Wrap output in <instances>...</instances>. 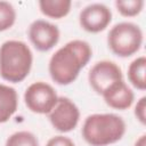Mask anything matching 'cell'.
Listing matches in <instances>:
<instances>
[{
	"label": "cell",
	"mask_w": 146,
	"mask_h": 146,
	"mask_svg": "<svg viewBox=\"0 0 146 146\" xmlns=\"http://www.w3.org/2000/svg\"><path fill=\"white\" fill-rule=\"evenodd\" d=\"M92 56L90 44L84 40H71L51 56L48 65L54 82L60 86L71 84Z\"/></svg>",
	"instance_id": "cell-1"
},
{
	"label": "cell",
	"mask_w": 146,
	"mask_h": 146,
	"mask_svg": "<svg viewBox=\"0 0 146 146\" xmlns=\"http://www.w3.org/2000/svg\"><path fill=\"white\" fill-rule=\"evenodd\" d=\"M82 137L90 146H107L119 141L125 133L124 120L113 113H96L86 117Z\"/></svg>",
	"instance_id": "cell-2"
},
{
	"label": "cell",
	"mask_w": 146,
	"mask_h": 146,
	"mask_svg": "<svg viewBox=\"0 0 146 146\" xmlns=\"http://www.w3.org/2000/svg\"><path fill=\"white\" fill-rule=\"evenodd\" d=\"M33 64L30 47L19 40H7L0 46V76L13 83L22 82Z\"/></svg>",
	"instance_id": "cell-3"
},
{
	"label": "cell",
	"mask_w": 146,
	"mask_h": 146,
	"mask_svg": "<svg viewBox=\"0 0 146 146\" xmlns=\"http://www.w3.org/2000/svg\"><path fill=\"white\" fill-rule=\"evenodd\" d=\"M107 44L114 55L130 57L139 51L143 44V31L131 22L117 23L108 32Z\"/></svg>",
	"instance_id": "cell-4"
},
{
	"label": "cell",
	"mask_w": 146,
	"mask_h": 146,
	"mask_svg": "<svg viewBox=\"0 0 146 146\" xmlns=\"http://www.w3.org/2000/svg\"><path fill=\"white\" fill-rule=\"evenodd\" d=\"M58 96L47 82L36 81L27 87L24 92V102L27 108L36 114H48L56 105Z\"/></svg>",
	"instance_id": "cell-5"
},
{
	"label": "cell",
	"mask_w": 146,
	"mask_h": 146,
	"mask_svg": "<svg viewBox=\"0 0 146 146\" xmlns=\"http://www.w3.org/2000/svg\"><path fill=\"white\" fill-rule=\"evenodd\" d=\"M121 80H123L122 71L120 66L112 60L97 62L88 74V81L98 95H103L110 87Z\"/></svg>",
	"instance_id": "cell-6"
},
{
	"label": "cell",
	"mask_w": 146,
	"mask_h": 146,
	"mask_svg": "<svg viewBox=\"0 0 146 146\" xmlns=\"http://www.w3.org/2000/svg\"><path fill=\"white\" fill-rule=\"evenodd\" d=\"M49 121L59 132H70L76 128L80 120L79 107L67 97H58L56 105L48 113Z\"/></svg>",
	"instance_id": "cell-7"
},
{
	"label": "cell",
	"mask_w": 146,
	"mask_h": 146,
	"mask_svg": "<svg viewBox=\"0 0 146 146\" xmlns=\"http://www.w3.org/2000/svg\"><path fill=\"white\" fill-rule=\"evenodd\" d=\"M112 21V11L104 3H90L86 6L80 15L79 22L81 27L89 33H99L104 31Z\"/></svg>",
	"instance_id": "cell-8"
},
{
	"label": "cell",
	"mask_w": 146,
	"mask_h": 146,
	"mask_svg": "<svg viewBox=\"0 0 146 146\" xmlns=\"http://www.w3.org/2000/svg\"><path fill=\"white\" fill-rule=\"evenodd\" d=\"M58 27L44 19H36L29 26V38L34 48L39 51L52 49L59 41Z\"/></svg>",
	"instance_id": "cell-9"
},
{
	"label": "cell",
	"mask_w": 146,
	"mask_h": 146,
	"mask_svg": "<svg viewBox=\"0 0 146 146\" xmlns=\"http://www.w3.org/2000/svg\"><path fill=\"white\" fill-rule=\"evenodd\" d=\"M102 96L110 107L120 111H124L131 107L135 100V94L124 82V80L114 83Z\"/></svg>",
	"instance_id": "cell-10"
},
{
	"label": "cell",
	"mask_w": 146,
	"mask_h": 146,
	"mask_svg": "<svg viewBox=\"0 0 146 146\" xmlns=\"http://www.w3.org/2000/svg\"><path fill=\"white\" fill-rule=\"evenodd\" d=\"M18 95L15 88L0 83V123L7 122L17 111Z\"/></svg>",
	"instance_id": "cell-11"
},
{
	"label": "cell",
	"mask_w": 146,
	"mask_h": 146,
	"mask_svg": "<svg viewBox=\"0 0 146 146\" xmlns=\"http://www.w3.org/2000/svg\"><path fill=\"white\" fill-rule=\"evenodd\" d=\"M72 2L70 0H40V11L50 18L59 19L68 15Z\"/></svg>",
	"instance_id": "cell-12"
},
{
	"label": "cell",
	"mask_w": 146,
	"mask_h": 146,
	"mask_svg": "<svg viewBox=\"0 0 146 146\" xmlns=\"http://www.w3.org/2000/svg\"><path fill=\"white\" fill-rule=\"evenodd\" d=\"M128 79L130 83L139 89H146V57L139 56L133 59L128 67Z\"/></svg>",
	"instance_id": "cell-13"
},
{
	"label": "cell",
	"mask_w": 146,
	"mask_h": 146,
	"mask_svg": "<svg viewBox=\"0 0 146 146\" xmlns=\"http://www.w3.org/2000/svg\"><path fill=\"white\" fill-rule=\"evenodd\" d=\"M5 146H39V141L34 133L23 130L10 135Z\"/></svg>",
	"instance_id": "cell-14"
},
{
	"label": "cell",
	"mask_w": 146,
	"mask_h": 146,
	"mask_svg": "<svg viewBox=\"0 0 146 146\" xmlns=\"http://www.w3.org/2000/svg\"><path fill=\"white\" fill-rule=\"evenodd\" d=\"M143 0H116L115 7L117 11L124 17H133L141 13L144 8Z\"/></svg>",
	"instance_id": "cell-15"
},
{
	"label": "cell",
	"mask_w": 146,
	"mask_h": 146,
	"mask_svg": "<svg viewBox=\"0 0 146 146\" xmlns=\"http://www.w3.org/2000/svg\"><path fill=\"white\" fill-rule=\"evenodd\" d=\"M16 22V10L8 1H0V32L9 30Z\"/></svg>",
	"instance_id": "cell-16"
},
{
	"label": "cell",
	"mask_w": 146,
	"mask_h": 146,
	"mask_svg": "<svg viewBox=\"0 0 146 146\" xmlns=\"http://www.w3.org/2000/svg\"><path fill=\"white\" fill-rule=\"evenodd\" d=\"M135 115L141 124L146 123V97H141L135 107Z\"/></svg>",
	"instance_id": "cell-17"
},
{
	"label": "cell",
	"mask_w": 146,
	"mask_h": 146,
	"mask_svg": "<svg viewBox=\"0 0 146 146\" xmlns=\"http://www.w3.org/2000/svg\"><path fill=\"white\" fill-rule=\"evenodd\" d=\"M46 146H75V144L73 143V140L71 138L58 135V136L51 137L47 141Z\"/></svg>",
	"instance_id": "cell-18"
},
{
	"label": "cell",
	"mask_w": 146,
	"mask_h": 146,
	"mask_svg": "<svg viewBox=\"0 0 146 146\" xmlns=\"http://www.w3.org/2000/svg\"><path fill=\"white\" fill-rule=\"evenodd\" d=\"M135 146H146V136L141 135L135 143Z\"/></svg>",
	"instance_id": "cell-19"
}]
</instances>
